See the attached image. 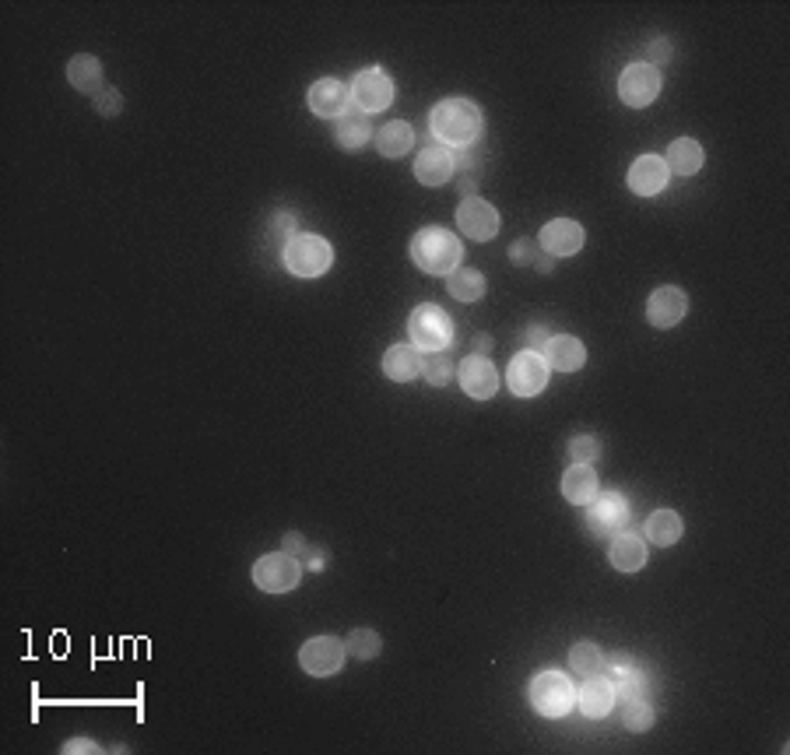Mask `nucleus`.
Masks as SVG:
<instances>
[{"label":"nucleus","instance_id":"f8f14e48","mask_svg":"<svg viewBox=\"0 0 790 755\" xmlns=\"http://www.w3.org/2000/svg\"><path fill=\"white\" fill-rule=\"evenodd\" d=\"M457 225L467 239H478V243H489L499 232V211L492 208L482 197H464L457 208Z\"/></svg>","mask_w":790,"mask_h":755},{"label":"nucleus","instance_id":"f03ea898","mask_svg":"<svg viewBox=\"0 0 790 755\" xmlns=\"http://www.w3.org/2000/svg\"><path fill=\"white\" fill-rule=\"evenodd\" d=\"M460 257H464V246H460V239L450 229L429 225V229H418L415 239H411V260L425 274H453Z\"/></svg>","mask_w":790,"mask_h":755},{"label":"nucleus","instance_id":"5701e85b","mask_svg":"<svg viewBox=\"0 0 790 755\" xmlns=\"http://www.w3.org/2000/svg\"><path fill=\"white\" fill-rule=\"evenodd\" d=\"M383 373L397 383H408L422 373V352L415 345H390L383 352Z\"/></svg>","mask_w":790,"mask_h":755},{"label":"nucleus","instance_id":"4c0bfd02","mask_svg":"<svg viewBox=\"0 0 790 755\" xmlns=\"http://www.w3.org/2000/svg\"><path fill=\"white\" fill-rule=\"evenodd\" d=\"M95 109H99L102 116H116L123 109V95L116 92V88H106V92L95 95Z\"/></svg>","mask_w":790,"mask_h":755},{"label":"nucleus","instance_id":"cd10ccee","mask_svg":"<svg viewBox=\"0 0 790 755\" xmlns=\"http://www.w3.org/2000/svg\"><path fill=\"white\" fill-rule=\"evenodd\" d=\"M682 531H685V524H682V517H678L675 510H657V513H650V520H647V538L654 541V545H661V548L678 545Z\"/></svg>","mask_w":790,"mask_h":755},{"label":"nucleus","instance_id":"1a4fd4ad","mask_svg":"<svg viewBox=\"0 0 790 755\" xmlns=\"http://www.w3.org/2000/svg\"><path fill=\"white\" fill-rule=\"evenodd\" d=\"M345 643L334 640V636H316V640L302 643L299 650V664L306 675L313 678H327V675H338L341 664H345Z\"/></svg>","mask_w":790,"mask_h":755},{"label":"nucleus","instance_id":"f257e3e1","mask_svg":"<svg viewBox=\"0 0 790 755\" xmlns=\"http://www.w3.org/2000/svg\"><path fill=\"white\" fill-rule=\"evenodd\" d=\"M429 127H432V134L443 144H450V151H453V148H467V144L478 141L485 130V120H482V109L474 106L471 99H443L432 106Z\"/></svg>","mask_w":790,"mask_h":755},{"label":"nucleus","instance_id":"ddd939ff","mask_svg":"<svg viewBox=\"0 0 790 755\" xmlns=\"http://www.w3.org/2000/svg\"><path fill=\"white\" fill-rule=\"evenodd\" d=\"M457 380H460V387H464L467 397H474V401H489V397L499 390V369L492 366V359H485V355H467L457 369Z\"/></svg>","mask_w":790,"mask_h":755},{"label":"nucleus","instance_id":"c85d7f7f","mask_svg":"<svg viewBox=\"0 0 790 755\" xmlns=\"http://www.w3.org/2000/svg\"><path fill=\"white\" fill-rule=\"evenodd\" d=\"M67 81H71L78 92L95 95L102 85V64L95 57H88V53H81V57H74L71 64H67Z\"/></svg>","mask_w":790,"mask_h":755},{"label":"nucleus","instance_id":"0eeeda50","mask_svg":"<svg viewBox=\"0 0 790 755\" xmlns=\"http://www.w3.org/2000/svg\"><path fill=\"white\" fill-rule=\"evenodd\" d=\"M587 506V531H594L597 538H615L629 524V499L622 492H597Z\"/></svg>","mask_w":790,"mask_h":755},{"label":"nucleus","instance_id":"2f4dec72","mask_svg":"<svg viewBox=\"0 0 790 755\" xmlns=\"http://www.w3.org/2000/svg\"><path fill=\"white\" fill-rule=\"evenodd\" d=\"M622 724L629 727V731H636V734L650 731V727H654V710H650L647 699H643V696L625 699V706H622Z\"/></svg>","mask_w":790,"mask_h":755},{"label":"nucleus","instance_id":"4468645a","mask_svg":"<svg viewBox=\"0 0 790 755\" xmlns=\"http://www.w3.org/2000/svg\"><path fill=\"white\" fill-rule=\"evenodd\" d=\"M309 109L324 120H341L348 113V102H352V88L338 78H320L306 95Z\"/></svg>","mask_w":790,"mask_h":755},{"label":"nucleus","instance_id":"a211bd4d","mask_svg":"<svg viewBox=\"0 0 790 755\" xmlns=\"http://www.w3.org/2000/svg\"><path fill=\"white\" fill-rule=\"evenodd\" d=\"M685 310H689V299H685L682 288L664 285V288H657V292L650 295V302H647V320L654 327H675V324H682Z\"/></svg>","mask_w":790,"mask_h":755},{"label":"nucleus","instance_id":"412c9836","mask_svg":"<svg viewBox=\"0 0 790 755\" xmlns=\"http://www.w3.org/2000/svg\"><path fill=\"white\" fill-rule=\"evenodd\" d=\"M608 559L618 573H640L647 566V541L640 534H629V531H618L608 545Z\"/></svg>","mask_w":790,"mask_h":755},{"label":"nucleus","instance_id":"58836bf2","mask_svg":"<svg viewBox=\"0 0 790 755\" xmlns=\"http://www.w3.org/2000/svg\"><path fill=\"white\" fill-rule=\"evenodd\" d=\"M548 338H552V334H548L545 324H531V327H527V334H524L527 352H541V348L548 345Z\"/></svg>","mask_w":790,"mask_h":755},{"label":"nucleus","instance_id":"c756f323","mask_svg":"<svg viewBox=\"0 0 790 755\" xmlns=\"http://www.w3.org/2000/svg\"><path fill=\"white\" fill-rule=\"evenodd\" d=\"M446 288H450L453 299L460 302H478L485 295V278L482 271H471V267H457V271L446 278Z\"/></svg>","mask_w":790,"mask_h":755},{"label":"nucleus","instance_id":"9d476101","mask_svg":"<svg viewBox=\"0 0 790 755\" xmlns=\"http://www.w3.org/2000/svg\"><path fill=\"white\" fill-rule=\"evenodd\" d=\"M548 362L538 352H520L513 355L510 369H506V383L517 397H538L548 387Z\"/></svg>","mask_w":790,"mask_h":755},{"label":"nucleus","instance_id":"7ed1b4c3","mask_svg":"<svg viewBox=\"0 0 790 755\" xmlns=\"http://www.w3.org/2000/svg\"><path fill=\"white\" fill-rule=\"evenodd\" d=\"M281 260L295 278H320V274L331 271L334 250L324 236H313V232H295L285 246H281Z\"/></svg>","mask_w":790,"mask_h":755},{"label":"nucleus","instance_id":"37998d69","mask_svg":"<svg viewBox=\"0 0 790 755\" xmlns=\"http://www.w3.org/2000/svg\"><path fill=\"white\" fill-rule=\"evenodd\" d=\"M306 555H309V559H306V566L313 569V573H316V569H324V562H327V559H324V548H309Z\"/></svg>","mask_w":790,"mask_h":755},{"label":"nucleus","instance_id":"c03bdc74","mask_svg":"<svg viewBox=\"0 0 790 755\" xmlns=\"http://www.w3.org/2000/svg\"><path fill=\"white\" fill-rule=\"evenodd\" d=\"M489 348H492L489 334H478V338H474V352H489Z\"/></svg>","mask_w":790,"mask_h":755},{"label":"nucleus","instance_id":"39448f33","mask_svg":"<svg viewBox=\"0 0 790 755\" xmlns=\"http://www.w3.org/2000/svg\"><path fill=\"white\" fill-rule=\"evenodd\" d=\"M408 334H411V345L418 352H446L453 345V320L446 317L443 306H418L408 320Z\"/></svg>","mask_w":790,"mask_h":755},{"label":"nucleus","instance_id":"7c9ffc66","mask_svg":"<svg viewBox=\"0 0 790 755\" xmlns=\"http://www.w3.org/2000/svg\"><path fill=\"white\" fill-rule=\"evenodd\" d=\"M569 668H573L576 675H583V678L597 675V671L604 668L601 650H597L594 643H576V647L569 650Z\"/></svg>","mask_w":790,"mask_h":755},{"label":"nucleus","instance_id":"4be33fe9","mask_svg":"<svg viewBox=\"0 0 790 755\" xmlns=\"http://www.w3.org/2000/svg\"><path fill=\"white\" fill-rule=\"evenodd\" d=\"M608 678H611V685H615V696H622V699L647 696V671L636 661H629V657H615V661L608 664Z\"/></svg>","mask_w":790,"mask_h":755},{"label":"nucleus","instance_id":"a878e982","mask_svg":"<svg viewBox=\"0 0 790 755\" xmlns=\"http://www.w3.org/2000/svg\"><path fill=\"white\" fill-rule=\"evenodd\" d=\"M376 151H380L383 159H401V155H408L411 144H415V130L408 127L404 120H390L387 127L376 130Z\"/></svg>","mask_w":790,"mask_h":755},{"label":"nucleus","instance_id":"423d86ee","mask_svg":"<svg viewBox=\"0 0 790 755\" xmlns=\"http://www.w3.org/2000/svg\"><path fill=\"white\" fill-rule=\"evenodd\" d=\"M299 580H302V566H299V559L288 552H274V555H264V559L253 562V583H257L260 590H267V594H285V590H292Z\"/></svg>","mask_w":790,"mask_h":755},{"label":"nucleus","instance_id":"aec40b11","mask_svg":"<svg viewBox=\"0 0 790 755\" xmlns=\"http://www.w3.org/2000/svg\"><path fill=\"white\" fill-rule=\"evenodd\" d=\"M576 706L583 710V717L597 720L608 717L611 706H615V685H611L608 675H590L587 682L576 689Z\"/></svg>","mask_w":790,"mask_h":755},{"label":"nucleus","instance_id":"9b49d317","mask_svg":"<svg viewBox=\"0 0 790 755\" xmlns=\"http://www.w3.org/2000/svg\"><path fill=\"white\" fill-rule=\"evenodd\" d=\"M348 88H352L355 109H362V113H380V109H387L390 102H394V81H390L380 67L359 71Z\"/></svg>","mask_w":790,"mask_h":755},{"label":"nucleus","instance_id":"e433bc0d","mask_svg":"<svg viewBox=\"0 0 790 755\" xmlns=\"http://www.w3.org/2000/svg\"><path fill=\"white\" fill-rule=\"evenodd\" d=\"M292 236H295V215H292V211H281V215H274V222H271V239H274V243H288Z\"/></svg>","mask_w":790,"mask_h":755},{"label":"nucleus","instance_id":"79ce46f5","mask_svg":"<svg viewBox=\"0 0 790 755\" xmlns=\"http://www.w3.org/2000/svg\"><path fill=\"white\" fill-rule=\"evenodd\" d=\"M64 752L67 755H74V752H99V745H95V741H88V738H74V741H67V745H64Z\"/></svg>","mask_w":790,"mask_h":755},{"label":"nucleus","instance_id":"473e14b6","mask_svg":"<svg viewBox=\"0 0 790 755\" xmlns=\"http://www.w3.org/2000/svg\"><path fill=\"white\" fill-rule=\"evenodd\" d=\"M345 650L352 657H359V661H373V657H380V650H383L380 633H376V629H355V633L348 636Z\"/></svg>","mask_w":790,"mask_h":755},{"label":"nucleus","instance_id":"b1692460","mask_svg":"<svg viewBox=\"0 0 790 755\" xmlns=\"http://www.w3.org/2000/svg\"><path fill=\"white\" fill-rule=\"evenodd\" d=\"M597 492H601V485H597V475L590 464H573V468L562 475V496L573 506H587Z\"/></svg>","mask_w":790,"mask_h":755},{"label":"nucleus","instance_id":"393cba45","mask_svg":"<svg viewBox=\"0 0 790 755\" xmlns=\"http://www.w3.org/2000/svg\"><path fill=\"white\" fill-rule=\"evenodd\" d=\"M668 173L675 176H696L703 169V144L692 141V137H678L668 144Z\"/></svg>","mask_w":790,"mask_h":755},{"label":"nucleus","instance_id":"72a5a7b5","mask_svg":"<svg viewBox=\"0 0 790 755\" xmlns=\"http://www.w3.org/2000/svg\"><path fill=\"white\" fill-rule=\"evenodd\" d=\"M422 373L425 380L432 383V387H446V383L453 380V359L446 352H432L422 359Z\"/></svg>","mask_w":790,"mask_h":755},{"label":"nucleus","instance_id":"bb28decb","mask_svg":"<svg viewBox=\"0 0 790 755\" xmlns=\"http://www.w3.org/2000/svg\"><path fill=\"white\" fill-rule=\"evenodd\" d=\"M369 137H373V123H369V113H362V109H348L338 120V127H334V141L348 151H359Z\"/></svg>","mask_w":790,"mask_h":755},{"label":"nucleus","instance_id":"f704fd0d","mask_svg":"<svg viewBox=\"0 0 790 755\" xmlns=\"http://www.w3.org/2000/svg\"><path fill=\"white\" fill-rule=\"evenodd\" d=\"M569 457L576 464H594L601 457V439L597 436H573L569 439Z\"/></svg>","mask_w":790,"mask_h":755},{"label":"nucleus","instance_id":"c9c22d12","mask_svg":"<svg viewBox=\"0 0 790 755\" xmlns=\"http://www.w3.org/2000/svg\"><path fill=\"white\" fill-rule=\"evenodd\" d=\"M510 257L517 260V264H531V267H538V271H552V260L538 257V250H534L531 239H520V243L510 250Z\"/></svg>","mask_w":790,"mask_h":755},{"label":"nucleus","instance_id":"20e7f679","mask_svg":"<svg viewBox=\"0 0 790 755\" xmlns=\"http://www.w3.org/2000/svg\"><path fill=\"white\" fill-rule=\"evenodd\" d=\"M527 696H531V706L538 710V717L559 720L569 717V710L576 706V685L562 671H541L527 685Z\"/></svg>","mask_w":790,"mask_h":755},{"label":"nucleus","instance_id":"f3484780","mask_svg":"<svg viewBox=\"0 0 790 755\" xmlns=\"http://www.w3.org/2000/svg\"><path fill=\"white\" fill-rule=\"evenodd\" d=\"M583 246V225L573 218H555L541 229V250L548 257H573Z\"/></svg>","mask_w":790,"mask_h":755},{"label":"nucleus","instance_id":"2eb2a0df","mask_svg":"<svg viewBox=\"0 0 790 755\" xmlns=\"http://www.w3.org/2000/svg\"><path fill=\"white\" fill-rule=\"evenodd\" d=\"M671 173H668V162L661 155H640V159L629 166V190L640 197H654L668 187Z\"/></svg>","mask_w":790,"mask_h":755},{"label":"nucleus","instance_id":"dca6fc26","mask_svg":"<svg viewBox=\"0 0 790 755\" xmlns=\"http://www.w3.org/2000/svg\"><path fill=\"white\" fill-rule=\"evenodd\" d=\"M453 173H457V159H453V151L443 148V144H429L415 159V176L425 187H443Z\"/></svg>","mask_w":790,"mask_h":755},{"label":"nucleus","instance_id":"ea45409f","mask_svg":"<svg viewBox=\"0 0 790 755\" xmlns=\"http://www.w3.org/2000/svg\"><path fill=\"white\" fill-rule=\"evenodd\" d=\"M647 64L657 67V64H668L671 60V43L668 39H654V43H647Z\"/></svg>","mask_w":790,"mask_h":755},{"label":"nucleus","instance_id":"a19ab883","mask_svg":"<svg viewBox=\"0 0 790 755\" xmlns=\"http://www.w3.org/2000/svg\"><path fill=\"white\" fill-rule=\"evenodd\" d=\"M285 552H288V555H306V552H309L306 538H302V534H299V531L285 534Z\"/></svg>","mask_w":790,"mask_h":755},{"label":"nucleus","instance_id":"6e6552de","mask_svg":"<svg viewBox=\"0 0 790 755\" xmlns=\"http://www.w3.org/2000/svg\"><path fill=\"white\" fill-rule=\"evenodd\" d=\"M661 95V71L650 67L647 60L643 64H629L618 78V99L625 102L629 109H643Z\"/></svg>","mask_w":790,"mask_h":755},{"label":"nucleus","instance_id":"6ab92c4d","mask_svg":"<svg viewBox=\"0 0 790 755\" xmlns=\"http://www.w3.org/2000/svg\"><path fill=\"white\" fill-rule=\"evenodd\" d=\"M541 359L548 362V369H559V373H576L587 362V348L573 334H555L548 338V345L541 348Z\"/></svg>","mask_w":790,"mask_h":755}]
</instances>
